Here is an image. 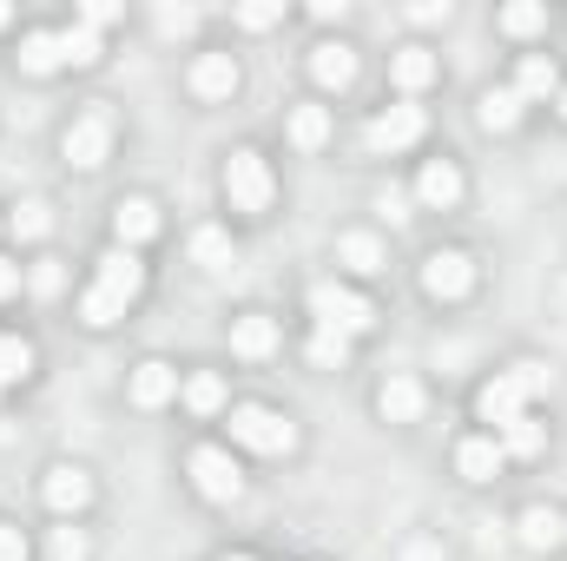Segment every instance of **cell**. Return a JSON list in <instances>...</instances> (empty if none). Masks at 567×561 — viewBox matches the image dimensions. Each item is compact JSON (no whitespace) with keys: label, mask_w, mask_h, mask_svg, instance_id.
<instances>
[{"label":"cell","mask_w":567,"mask_h":561,"mask_svg":"<svg viewBox=\"0 0 567 561\" xmlns=\"http://www.w3.org/2000/svg\"><path fill=\"white\" fill-rule=\"evenodd\" d=\"M410 13H416V20H449V0H416Z\"/></svg>","instance_id":"obj_40"},{"label":"cell","mask_w":567,"mask_h":561,"mask_svg":"<svg viewBox=\"0 0 567 561\" xmlns=\"http://www.w3.org/2000/svg\"><path fill=\"white\" fill-rule=\"evenodd\" d=\"M535 390H555V370L548 364H515V370H502L495 384H482V397H475V410H482V422H515L522 417V404L535 397Z\"/></svg>","instance_id":"obj_1"},{"label":"cell","mask_w":567,"mask_h":561,"mask_svg":"<svg viewBox=\"0 0 567 561\" xmlns=\"http://www.w3.org/2000/svg\"><path fill=\"white\" fill-rule=\"evenodd\" d=\"M337 258H343V272L370 278V272H383V238L377 232H343L337 238Z\"/></svg>","instance_id":"obj_18"},{"label":"cell","mask_w":567,"mask_h":561,"mask_svg":"<svg viewBox=\"0 0 567 561\" xmlns=\"http://www.w3.org/2000/svg\"><path fill=\"white\" fill-rule=\"evenodd\" d=\"M7 20H13V13H7V7H0V27H7Z\"/></svg>","instance_id":"obj_43"},{"label":"cell","mask_w":567,"mask_h":561,"mask_svg":"<svg viewBox=\"0 0 567 561\" xmlns=\"http://www.w3.org/2000/svg\"><path fill=\"white\" fill-rule=\"evenodd\" d=\"M192 27H198L192 7H158V33H192Z\"/></svg>","instance_id":"obj_36"},{"label":"cell","mask_w":567,"mask_h":561,"mask_svg":"<svg viewBox=\"0 0 567 561\" xmlns=\"http://www.w3.org/2000/svg\"><path fill=\"white\" fill-rule=\"evenodd\" d=\"M93 284H106V290H120V297L133 304V297H140V284H145V265L126 252V245H113V252L100 258V278H93Z\"/></svg>","instance_id":"obj_15"},{"label":"cell","mask_w":567,"mask_h":561,"mask_svg":"<svg viewBox=\"0 0 567 561\" xmlns=\"http://www.w3.org/2000/svg\"><path fill=\"white\" fill-rule=\"evenodd\" d=\"M238 20L251 27V33H265V27H278L284 7H271V0H251V7H238Z\"/></svg>","instance_id":"obj_34"},{"label":"cell","mask_w":567,"mask_h":561,"mask_svg":"<svg viewBox=\"0 0 567 561\" xmlns=\"http://www.w3.org/2000/svg\"><path fill=\"white\" fill-rule=\"evenodd\" d=\"M231 442H245V449H258V456H284V449L297 442V429H290L278 410H265V404H245V410H231Z\"/></svg>","instance_id":"obj_4"},{"label":"cell","mask_w":567,"mask_h":561,"mask_svg":"<svg viewBox=\"0 0 567 561\" xmlns=\"http://www.w3.org/2000/svg\"><path fill=\"white\" fill-rule=\"evenodd\" d=\"M390 80H396L403 93H423L429 80H435V53H429V47H396V60H390Z\"/></svg>","instance_id":"obj_20"},{"label":"cell","mask_w":567,"mask_h":561,"mask_svg":"<svg viewBox=\"0 0 567 561\" xmlns=\"http://www.w3.org/2000/svg\"><path fill=\"white\" fill-rule=\"evenodd\" d=\"M47 509H60V516H80L86 502H93V482H86V469H73V462H60V469H47Z\"/></svg>","instance_id":"obj_10"},{"label":"cell","mask_w":567,"mask_h":561,"mask_svg":"<svg viewBox=\"0 0 567 561\" xmlns=\"http://www.w3.org/2000/svg\"><path fill=\"white\" fill-rule=\"evenodd\" d=\"M192 93L198 100H231L238 93V60L231 53H198L192 60Z\"/></svg>","instance_id":"obj_9"},{"label":"cell","mask_w":567,"mask_h":561,"mask_svg":"<svg viewBox=\"0 0 567 561\" xmlns=\"http://www.w3.org/2000/svg\"><path fill=\"white\" fill-rule=\"evenodd\" d=\"M20 67H27V73H53V67H66L60 33H27V40H20Z\"/></svg>","instance_id":"obj_24"},{"label":"cell","mask_w":567,"mask_h":561,"mask_svg":"<svg viewBox=\"0 0 567 561\" xmlns=\"http://www.w3.org/2000/svg\"><path fill=\"white\" fill-rule=\"evenodd\" d=\"M475 120H482L488 133H508V126L522 120V93H515V86H495V93H482V106H475Z\"/></svg>","instance_id":"obj_23"},{"label":"cell","mask_w":567,"mask_h":561,"mask_svg":"<svg viewBox=\"0 0 567 561\" xmlns=\"http://www.w3.org/2000/svg\"><path fill=\"white\" fill-rule=\"evenodd\" d=\"M310 73H317V86H350V80H357V53H350L343 40H323V47L310 53Z\"/></svg>","instance_id":"obj_17"},{"label":"cell","mask_w":567,"mask_h":561,"mask_svg":"<svg viewBox=\"0 0 567 561\" xmlns=\"http://www.w3.org/2000/svg\"><path fill=\"white\" fill-rule=\"evenodd\" d=\"M377 212H383L390 225H403V218H410V192H396V185H390V192H377Z\"/></svg>","instance_id":"obj_37"},{"label":"cell","mask_w":567,"mask_h":561,"mask_svg":"<svg viewBox=\"0 0 567 561\" xmlns=\"http://www.w3.org/2000/svg\"><path fill=\"white\" fill-rule=\"evenodd\" d=\"M106 145H113V113H106V106H93V113H80V120L66 126V159H73L80 172L106 165Z\"/></svg>","instance_id":"obj_7"},{"label":"cell","mask_w":567,"mask_h":561,"mask_svg":"<svg viewBox=\"0 0 567 561\" xmlns=\"http://www.w3.org/2000/svg\"><path fill=\"white\" fill-rule=\"evenodd\" d=\"M185 410H198V417H212V410H225V384H218L212 370H198V377H185Z\"/></svg>","instance_id":"obj_29"},{"label":"cell","mask_w":567,"mask_h":561,"mask_svg":"<svg viewBox=\"0 0 567 561\" xmlns=\"http://www.w3.org/2000/svg\"><path fill=\"white\" fill-rule=\"evenodd\" d=\"M310 317H317V330H337V337H357V330H370L377 324V304L363 297V290H350V284H310Z\"/></svg>","instance_id":"obj_2"},{"label":"cell","mask_w":567,"mask_h":561,"mask_svg":"<svg viewBox=\"0 0 567 561\" xmlns=\"http://www.w3.org/2000/svg\"><path fill=\"white\" fill-rule=\"evenodd\" d=\"M515 93H522V100H548V93H561L555 60H548V53H522V80H515Z\"/></svg>","instance_id":"obj_22"},{"label":"cell","mask_w":567,"mask_h":561,"mask_svg":"<svg viewBox=\"0 0 567 561\" xmlns=\"http://www.w3.org/2000/svg\"><path fill=\"white\" fill-rule=\"evenodd\" d=\"M178 397V370L165 364V357H145L140 370H133V404L140 410H158V404H172Z\"/></svg>","instance_id":"obj_11"},{"label":"cell","mask_w":567,"mask_h":561,"mask_svg":"<svg viewBox=\"0 0 567 561\" xmlns=\"http://www.w3.org/2000/svg\"><path fill=\"white\" fill-rule=\"evenodd\" d=\"M106 20H120V7H113V0H93V7H86V27H106Z\"/></svg>","instance_id":"obj_39"},{"label":"cell","mask_w":567,"mask_h":561,"mask_svg":"<svg viewBox=\"0 0 567 561\" xmlns=\"http://www.w3.org/2000/svg\"><path fill=\"white\" fill-rule=\"evenodd\" d=\"M60 53H66V67H93V60H100V27H86V20L66 27V33H60Z\"/></svg>","instance_id":"obj_27"},{"label":"cell","mask_w":567,"mask_h":561,"mask_svg":"<svg viewBox=\"0 0 567 561\" xmlns=\"http://www.w3.org/2000/svg\"><path fill=\"white\" fill-rule=\"evenodd\" d=\"M310 364H317V370H343V364H350V337L317 330V337H310Z\"/></svg>","instance_id":"obj_31"},{"label":"cell","mask_w":567,"mask_h":561,"mask_svg":"<svg viewBox=\"0 0 567 561\" xmlns=\"http://www.w3.org/2000/svg\"><path fill=\"white\" fill-rule=\"evenodd\" d=\"M290 140L303 145V152H317V145L330 140V113H323V106H297V113H290Z\"/></svg>","instance_id":"obj_26"},{"label":"cell","mask_w":567,"mask_h":561,"mask_svg":"<svg viewBox=\"0 0 567 561\" xmlns=\"http://www.w3.org/2000/svg\"><path fill=\"white\" fill-rule=\"evenodd\" d=\"M567 522L555 509H522V549H561Z\"/></svg>","instance_id":"obj_21"},{"label":"cell","mask_w":567,"mask_h":561,"mask_svg":"<svg viewBox=\"0 0 567 561\" xmlns=\"http://www.w3.org/2000/svg\"><path fill=\"white\" fill-rule=\"evenodd\" d=\"M53 232V218H47V205L40 198H27L20 212H13V238H47Z\"/></svg>","instance_id":"obj_33"},{"label":"cell","mask_w":567,"mask_h":561,"mask_svg":"<svg viewBox=\"0 0 567 561\" xmlns=\"http://www.w3.org/2000/svg\"><path fill=\"white\" fill-rule=\"evenodd\" d=\"M192 258H198L205 272H225V265H231V238H225L218 225H205V232H192Z\"/></svg>","instance_id":"obj_28"},{"label":"cell","mask_w":567,"mask_h":561,"mask_svg":"<svg viewBox=\"0 0 567 561\" xmlns=\"http://www.w3.org/2000/svg\"><path fill=\"white\" fill-rule=\"evenodd\" d=\"M377 410L390 422H416L423 417V384H416V377H390V384L377 390Z\"/></svg>","instance_id":"obj_16"},{"label":"cell","mask_w":567,"mask_h":561,"mask_svg":"<svg viewBox=\"0 0 567 561\" xmlns=\"http://www.w3.org/2000/svg\"><path fill=\"white\" fill-rule=\"evenodd\" d=\"M416 198H423L429 212H449V205L462 198V172H455L449 159H429L423 172H416Z\"/></svg>","instance_id":"obj_12"},{"label":"cell","mask_w":567,"mask_h":561,"mask_svg":"<svg viewBox=\"0 0 567 561\" xmlns=\"http://www.w3.org/2000/svg\"><path fill=\"white\" fill-rule=\"evenodd\" d=\"M542 422L535 417H515V422H502V456H542Z\"/></svg>","instance_id":"obj_25"},{"label":"cell","mask_w":567,"mask_h":561,"mask_svg":"<svg viewBox=\"0 0 567 561\" xmlns=\"http://www.w3.org/2000/svg\"><path fill=\"white\" fill-rule=\"evenodd\" d=\"M0 561H27V536L13 522H0Z\"/></svg>","instance_id":"obj_38"},{"label":"cell","mask_w":567,"mask_h":561,"mask_svg":"<svg viewBox=\"0 0 567 561\" xmlns=\"http://www.w3.org/2000/svg\"><path fill=\"white\" fill-rule=\"evenodd\" d=\"M192 482H198V496H212V502H238V496H245V476H238V462H231L218 442L192 449Z\"/></svg>","instance_id":"obj_5"},{"label":"cell","mask_w":567,"mask_h":561,"mask_svg":"<svg viewBox=\"0 0 567 561\" xmlns=\"http://www.w3.org/2000/svg\"><path fill=\"white\" fill-rule=\"evenodd\" d=\"M455 469H462L468 482H495V469H502V442H495V436H468V442L455 449Z\"/></svg>","instance_id":"obj_19"},{"label":"cell","mask_w":567,"mask_h":561,"mask_svg":"<svg viewBox=\"0 0 567 561\" xmlns=\"http://www.w3.org/2000/svg\"><path fill=\"white\" fill-rule=\"evenodd\" d=\"M27 370H33V344H27V337H0V390L20 384Z\"/></svg>","instance_id":"obj_30"},{"label":"cell","mask_w":567,"mask_h":561,"mask_svg":"<svg viewBox=\"0 0 567 561\" xmlns=\"http://www.w3.org/2000/svg\"><path fill=\"white\" fill-rule=\"evenodd\" d=\"M231 350H238V357H251V364H258V357H271V350H278V324H271L265 310H245V317L231 324Z\"/></svg>","instance_id":"obj_13"},{"label":"cell","mask_w":567,"mask_h":561,"mask_svg":"<svg viewBox=\"0 0 567 561\" xmlns=\"http://www.w3.org/2000/svg\"><path fill=\"white\" fill-rule=\"evenodd\" d=\"M86 555V536L80 529H53V561H80Z\"/></svg>","instance_id":"obj_35"},{"label":"cell","mask_w":567,"mask_h":561,"mask_svg":"<svg viewBox=\"0 0 567 561\" xmlns=\"http://www.w3.org/2000/svg\"><path fill=\"white\" fill-rule=\"evenodd\" d=\"M13 290H20V265H7V258H0V297H13Z\"/></svg>","instance_id":"obj_41"},{"label":"cell","mask_w":567,"mask_h":561,"mask_svg":"<svg viewBox=\"0 0 567 561\" xmlns=\"http://www.w3.org/2000/svg\"><path fill=\"white\" fill-rule=\"evenodd\" d=\"M225 198H231V212H271V198H278V178H271V165H265V152H231L225 159Z\"/></svg>","instance_id":"obj_3"},{"label":"cell","mask_w":567,"mask_h":561,"mask_svg":"<svg viewBox=\"0 0 567 561\" xmlns=\"http://www.w3.org/2000/svg\"><path fill=\"white\" fill-rule=\"evenodd\" d=\"M548 27V7H502V33H515V40H528V33H542Z\"/></svg>","instance_id":"obj_32"},{"label":"cell","mask_w":567,"mask_h":561,"mask_svg":"<svg viewBox=\"0 0 567 561\" xmlns=\"http://www.w3.org/2000/svg\"><path fill=\"white\" fill-rule=\"evenodd\" d=\"M423 126H429L423 106H383V113L363 126V145H370V152H403V145L423 140Z\"/></svg>","instance_id":"obj_8"},{"label":"cell","mask_w":567,"mask_h":561,"mask_svg":"<svg viewBox=\"0 0 567 561\" xmlns=\"http://www.w3.org/2000/svg\"><path fill=\"white\" fill-rule=\"evenodd\" d=\"M423 290L442 297V304L468 297V290H475V258H468V252H429L423 258Z\"/></svg>","instance_id":"obj_6"},{"label":"cell","mask_w":567,"mask_h":561,"mask_svg":"<svg viewBox=\"0 0 567 561\" xmlns=\"http://www.w3.org/2000/svg\"><path fill=\"white\" fill-rule=\"evenodd\" d=\"M113 232H120L126 252L145 245V238L158 232V205H152V198H120V205H113Z\"/></svg>","instance_id":"obj_14"},{"label":"cell","mask_w":567,"mask_h":561,"mask_svg":"<svg viewBox=\"0 0 567 561\" xmlns=\"http://www.w3.org/2000/svg\"><path fill=\"white\" fill-rule=\"evenodd\" d=\"M225 561H251V555H225Z\"/></svg>","instance_id":"obj_44"},{"label":"cell","mask_w":567,"mask_h":561,"mask_svg":"<svg viewBox=\"0 0 567 561\" xmlns=\"http://www.w3.org/2000/svg\"><path fill=\"white\" fill-rule=\"evenodd\" d=\"M33 284H40V290L53 297V290H60V265H40V272H33Z\"/></svg>","instance_id":"obj_42"},{"label":"cell","mask_w":567,"mask_h":561,"mask_svg":"<svg viewBox=\"0 0 567 561\" xmlns=\"http://www.w3.org/2000/svg\"><path fill=\"white\" fill-rule=\"evenodd\" d=\"M561 113H567V93H561Z\"/></svg>","instance_id":"obj_45"}]
</instances>
